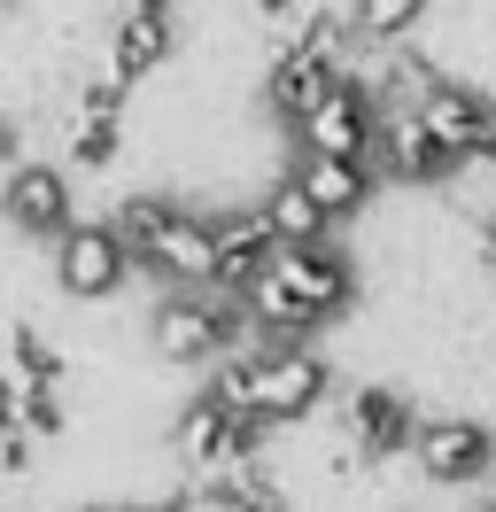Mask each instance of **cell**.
Returning <instances> with one entry per match:
<instances>
[{
    "label": "cell",
    "instance_id": "obj_1",
    "mask_svg": "<svg viewBox=\"0 0 496 512\" xmlns=\"http://www.w3.org/2000/svg\"><path fill=\"white\" fill-rule=\"evenodd\" d=\"M326 357L303 350V342H264V350L233 357L225 373H217V404L233 419H248V427H287V419H310L318 404H326Z\"/></svg>",
    "mask_w": 496,
    "mask_h": 512
},
{
    "label": "cell",
    "instance_id": "obj_2",
    "mask_svg": "<svg viewBox=\"0 0 496 512\" xmlns=\"http://www.w3.org/2000/svg\"><path fill=\"white\" fill-rule=\"evenodd\" d=\"M117 241L132 249V264H148L155 280H179V295H210L217 288V225L171 202H124L117 210Z\"/></svg>",
    "mask_w": 496,
    "mask_h": 512
},
{
    "label": "cell",
    "instance_id": "obj_3",
    "mask_svg": "<svg viewBox=\"0 0 496 512\" xmlns=\"http://www.w3.org/2000/svg\"><path fill=\"white\" fill-rule=\"evenodd\" d=\"M295 140H303V156H318V163H365V171H372L380 109H372V94L357 86V78H341V94L318 101L303 125H295Z\"/></svg>",
    "mask_w": 496,
    "mask_h": 512
},
{
    "label": "cell",
    "instance_id": "obj_4",
    "mask_svg": "<svg viewBox=\"0 0 496 512\" xmlns=\"http://www.w3.org/2000/svg\"><path fill=\"white\" fill-rule=\"evenodd\" d=\"M411 117L427 125V140L458 163V171H465V163H496V101L489 94H473V86H450V78H442Z\"/></svg>",
    "mask_w": 496,
    "mask_h": 512
},
{
    "label": "cell",
    "instance_id": "obj_5",
    "mask_svg": "<svg viewBox=\"0 0 496 512\" xmlns=\"http://www.w3.org/2000/svg\"><path fill=\"white\" fill-rule=\"evenodd\" d=\"M233 303L225 295H171V303H155L148 319V342L163 365H202V357H217L225 342H233Z\"/></svg>",
    "mask_w": 496,
    "mask_h": 512
},
{
    "label": "cell",
    "instance_id": "obj_6",
    "mask_svg": "<svg viewBox=\"0 0 496 512\" xmlns=\"http://www.w3.org/2000/svg\"><path fill=\"white\" fill-rule=\"evenodd\" d=\"M256 443H264V427H248V419H233L217 396H194L179 412V427H171V450H179L194 474H233V466H248L256 458Z\"/></svg>",
    "mask_w": 496,
    "mask_h": 512
},
{
    "label": "cell",
    "instance_id": "obj_7",
    "mask_svg": "<svg viewBox=\"0 0 496 512\" xmlns=\"http://www.w3.org/2000/svg\"><path fill=\"white\" fill-rule=\"evenodd\" d=\"M264 280L303 311V326L341 319V311H349V295H357V272H349V256H334V249H279Z\"/></svg>",
    "mask_w": 496,
    "mask_h": 512
},
{
    "label": "cell",
    "instance_id": "obj_8",
    "mask_svg": "<svg viewBox=\"0 0 496 512\" xmlns=\"http://www.w3.org/2000/svg\"><path fill=\"white\" fill-rule=\"evenodd\" d=\"M132 272H140V264H132V249L117 241V225L78 218V225L55 241V280H62L70 295H86V303H109Z\"/></svg>",
    "mask_w": 496,
    "mask_h": 512
},
{
    "label": "cell",
    "instance_id": "obj_9",
    "mask_svg": "<svg viewBox=\"0 0 496 512\" xmlns=\"http://www.w3.org/2000/svg\"><path fill=\"white\" fill-rule=\"evenodd\" d=\"M411 466L427 481H481L496 466V435L481 419H427L411 443Z\"/></svg>",
    "mask_w": 496,
    "mask_h": 512
},
{
    "label": "cell",
    "instance_id": "obj_10",
    "mask_svg": "<svg viewBox=\"0 0 496 512\" xmlns=\"http://www.w3.org/2000/svg\"><path fill=\"white\" fill-rule=\"evenodd\" d=\"M0 218L24 225V233H70V179H62L55 163H16L8 171V187H0Z\"/></svg>",
    "mask_w": 496,
    "mask_h": 512
},
{
    "label": "cell",
    "instance_id": "obj_11",
    "mask_svg": "<svg viewBox=\"0 0 496 512\" xmlns=\"http://www.w3.org/2000/svg\"><path fill=\"white\" fill-rule=\"evenodd\" d=\"M217 225V295L233 303V295H248L264 272H272V225H264V210H241V218H210Z\"/></svg>",
    "mask_w": 496,
    "mask_h": 512
},
{
    "label": "cell",
    "instance_id": "obj_12",
    "mask_svg": "<svg viewBox=\"0 0 496 512\" xmlns=\"http://www.w3.org/2000/svg\"><path fill=\"white\" fill-rule=\"evenodd\" d=\"M341 419H349V443L365 458H396L403 443H419V412H411L403 388H357L341 404Z\"/></svg>",
    "mask_w": 496,
    "mask_h": 512
},
{
    "label": "cell",
    "instance_id": "obj_13",
    "mask_svg": "<svg viewBox=\"0 0 496 512\" xmlns=\"http://www.w3.org/2000/svg\"><path fill=\"white\" fill-rule=\"evenodd\" d=\"M372 163H380L388 179H411V187H419V179H450V171H458V163L427 140V125H419V117H380Z\"/></svg>",
    "mask_w": 496,
    "mask_h": 512
},
{
    "label": "cell",
    "instance_id": "obj_14",
    "mask_svg": "<svg viewBox=\"0 0 496 512\" xmlns=\"http://www.w3.org/2000/svg\"><path fill=\"white\" fill-rule=\"evenodd\" d=\"M287 179H295V187H303L334 225L357 218V210H365V194H372V171H365V163H318V156H303Z\"/></svg>",
    "mask_w": 496,
    "mask_h": 512
},
{
    "label": "cell",
    "instance_id": "obj_15",
    "mask_svg": "<svg viewBox=\"0 0 496 512\" xmlns=\"http://www.w3.org/2000/svg\"><path fill=\"white\" fill-rule=\"evenodd\" d=\"M264 225H272L279 249H326V233H334V218H326L295 179H279V187L264 194Z\"/></svg>",
    "mask_w": 496,
    "mask_h": 512
},
{
    "label": "cell",
    "instance_id": "obj_16",
    "mask_svg": "<svg viewBox=\"0 0 496 512\" xmlns=\"http://www.w3.org/2000/svg\"><path fill=\"white\" fill-rule=\"evenodd\" d=\"M163 55H171V16H163V8H132L117 24V78L132 86V78H148Z\"/></svg>",
    "mask_w": 496,
    "mask_h": 512
},
{
    "label": "cell",
    "instance_id": "obj_17",
    "mask_svg": "<svg viewBox=\"0 0 496 512\" xmlns=\"http://www.w3.org/2000/svg\"><path fill=\"white\" fill-rule=\"evenodd\" d=\"M419 16H427L419 0H365V8H349V32L365 39V47H403Z\"/></svg>",
    "mask_w": 496,
    "mask_h": 512
},
{
    "label": "cell",
    "instance_id": "obj_18",
    "mask_svg": "<svg viewBox=\"0 0 496 512\" xmlns=\"http://www.w3.org/2000/svg\"><path fill=\"white\" fill-rule=\"evenodd\" d=\"M8 365H16V381L24 388H55L62 381V350L39 334V326H16V342H8Z\"/></svg>",
    "mask_w": 496,
    "mask_h": 512
},
{
    "label": "cell",
    "instance_id": "obj_19",
    "mask_svg": "<svg viewBox=\"0 0 496 512\" xmlns=\"http://www.w3.org/2000/svg\"><path fill=\"white\" fill-rule=\"evenodd\" d=\"M70 156L86 163V171H109L117 163V125H78L70 132Z\"/></svg>",
    "mask_w": 496,
    "mask_h": 512
},
{
    "label": "cell",
    "instance_id": "obj_20",
    "mask_svg": "<svg viewBox=\"0 0 496 512\" xmlns=\"http://www.w3.org/2000/svg\"><path fill=\"white\" fill-rule=\"evenodd\" d=\"M24 435H62V404H55V388H24Z\"/></svg>",
    "mask_w": 496,
    "mask_h": 512
},
{
    "label": "cell",
    "instance_id": "obj_21",
    "mask_svg": "<svg viewBox=\"0 0 496 512\" xmlns=\"http://www.w3.org/2000/svg\"><path fill=\"white\" fill-rule=\"evenodd\" d=\"M171 512H241V497H233L225 481H194V489H186Z\"/></svg>",
    "mask_w": 496,
    "mask_h": 512
},
{
    "label": "cell",
    "instance_id": "obj_22",
    "mask_svg": "<svg viewBox=\"0 0 496 512\" xmlns=\"http://www.w3.org/2000/svg\"><path fill=\"white\" fill-rule=\"evenodd\" d=\"M0 474H31V435H24V427L0 435Z\"/></svg>",
    "mask_w": 496,
    "mask_h": 512
},
{
    "label": "cell",
    "instance_id": "obj_23",
    "mask_svg": "<svg viewBox=\"0 0 496 512\" xmlns=\"http://www.w3.org/2000/svg\"><path fill=\"white\" fill-rule=\"evenodd\" d=\"M16 148H24V132H16V117H0V163H16Z\"/></svg>",
    "mask_w": 496,
    "mask_h": 512
},
{
    "label": "cell",
    "instance_id": "obj_24",
    "mask_svg": "<svg viewBox=\"0 0 496 512\" xmlns=\"http://www.w3.org/2000/svg\"><path fill=\"white\" fill-rule=\"evenodd\" d=\"M489 264H496V218H489Z\"/></svg>",
    "mask_w": 496,
    "mask_h": 512
},
{
    "label": "cell",
    "instance_id": "obj_25",
    "mask_svg": "<svg viewBox=\"0 0 496 512\" xmlns=\"http://www.w3.org/2000/svg\"><path fill=\"white\" fill-rule=\"evenodd\" d=\"M0 435H8V427H0Z\"/></svg>",
    "mask_w": 496,
    "mask_h": 512
}]
</instances>
